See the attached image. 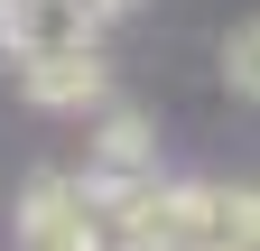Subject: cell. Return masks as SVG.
<instances>
[{
  "label": "cell",
  "instance_id": "obj_1",
  "mask_svg": "<svg viewBox=\"0 0 260 251\" xmlns=\"http://www.w3.org/2000/svg\"><path fill=\"white\" fill-rule=\"evenodd\" d=\"M19 251H130V242H121V224H112L93 168H84V177H38V186H28V205H19Z\"/></svg>",
  "mask_w": 260,
  "mask_h": 251
},
{
  "label": "cell",
  "instance_id": "obj_2",
  "mask_svg": "<svg viewBox=\"0 0 260 251\" xmlns=\"http://www.w3.org/2000/svg\"><path fill=\"white\" fill-rule=\"evenodd\" d=\"M19 93L47 103V112H93V103H112V56H103V38H65V47L19 56Z\"/></svg>",
  "mask_w": 260,
  "mask_h": 251
},
{
  "label": "cell",
  "instance_id": "obj_3",
  "mask_svg": "<svg viewBox=\"0 0 260 251\" xmlns=\"http://www.w3.org/2000/svg\"><path fill=\"white\" fill-rule=\"evenodd\" d=\"M140 168H158V131L140 112H112L103 140H93V177H140Z\"/></svg>",
  "mask_w": 260,
  "mask_h": 251
},
{
  "label": "cell",
  "instance_id": "obj_4",
  "mask_svg": "<svg viewBox=\"0 0 260 251\" xmlns=\"http://www.w3.org/2000/svg\"><path fill=\"white\" fill-rule=\"evenodd\" d=\"M223 84H233L242 103H260V19H242L233 38H223Z\"/></svg>",
  "mask_w": 260,
  "mask_h": 251
}]
</instances>
